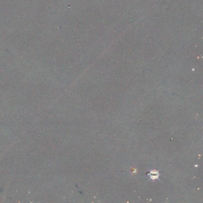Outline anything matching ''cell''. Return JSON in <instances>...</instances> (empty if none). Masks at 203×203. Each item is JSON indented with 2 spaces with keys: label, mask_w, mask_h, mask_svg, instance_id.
Wrapping results in <instances>:
<instances>
[{
  "label": "cell",
  "mask_w": 203,
  "mask_h": 203,
  "mask_svg": "<svg viewBox=\"0 0 203 203\" xmlns=\"http://www.w3.org/2000/svg\"><path fill=\"white\" fill-rule=\"evenodd\" d=\"M148 176H150V178L152 179H157L159 176V173L158 172L154 170V171H151L150 173H148Z\"/></svg>",
  "instance_id": "obj_1"
}]
</instances>
